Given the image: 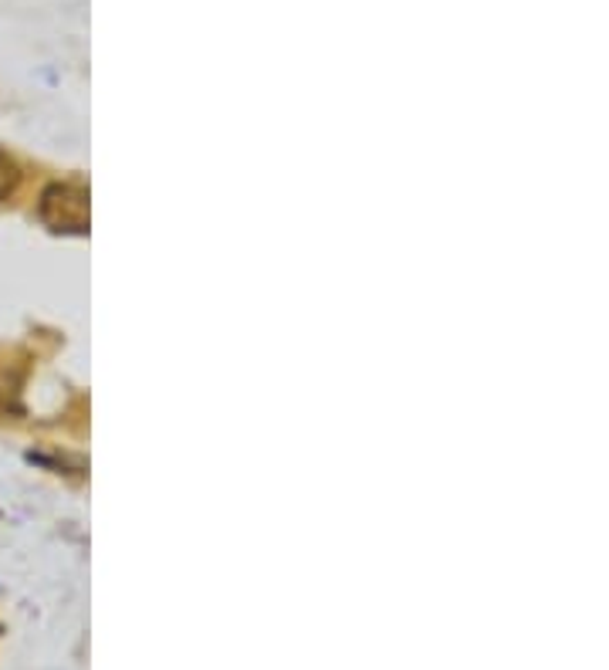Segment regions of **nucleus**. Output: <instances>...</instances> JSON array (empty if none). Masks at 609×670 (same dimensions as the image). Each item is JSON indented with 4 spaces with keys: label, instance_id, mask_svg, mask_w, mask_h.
Returning <instances> with one entry per match:
<instances>
[{
    "label": "nucleus",
    "instance_id": "f257e3e1",
    "mask_svg": "<svg viewBox=\"0 0 609 670\" xmlns=\"http://www.w3.org/2000/svg\"><path fill=\"white\" fill-rule=\"evenodd\" d=\"M37 217L58 234L89 230V190L81 183H52L37 201Z\"/></svg>",
    "mask_w": 609,
    "mask_h": 670
},
{
    "label": "nucleus",
    "instance_id": "f03ea898",
    "mask_svg": "<svg viewBox=\"0 0 609 670\" xmlns=\"http://www.w3.org/2000/svg\"><path fill=\"white\" fill-rule=\"evenodd\" d=\"M21 186V167L14 156L0 152V204H8Z\"/></svg>",
    "mask_w": 609,
    "mask_h": 670
}]
</instances>
